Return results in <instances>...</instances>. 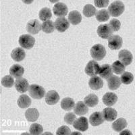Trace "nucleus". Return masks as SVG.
I'll return each instance as SVG.
<instances>
[{
	"instance_id": "4468645a",
	"label": "nucleus",
	"mask_w": 135,
	"mask_h": 135,
	"mask_svg": "<svg viewBox=\"0 0 135 135\" xmlns=\"http://www.w3.org/2000/svg\"><path fill=\"white\" fill-rule=\"evenodd\" d=\"M102 115L104 120L108 122H112L115 120L118 115V112L115 109L112 108H106L102 112Z\"/></svg>"
},
{
	"instance_id": "f257e3e1",
	"label": "nucleus",
	"mask_w": 135,
	"mask_h": 135,
	"mask_svg": "<svg viewBox=\"0 0 135 135\" xmlns=\"http://www.w3.org/2000/svg\"><path fill=\"white\" fill-rule=\"evenodd\" d=\"M125 6L121 1H115L108 8V12L112 16L118 17L120 16L124 12Z\"/></svg>"
},
{
	"instance_id": "e433bc0d",
	"label": "nucleus",
	"mask_w": 135,
	"mask_h": 135,
	"mask_svg": "<svg viewBox=\"0 0 135 135\" xmlns=\"http://www.w3.org/2000/svg\"><path fill=\"white\" fill-rule=\"evenodd\" d=\"M30 134L32 135H39L43 132V127L41 124L37 123H34L30 126Z\"/></svg>"
},
{
	"instance_id": "72a5a7b5",
	"label": "nucleus",
	"mask_w": 135,
	"mask_h": 135,
	"mask_svg": "<svg viewBox=\"0 0 135 135\" xmlns=\"http://www.w3.org/2000/svg\"><path fill=\"white\" fill-rule=\"evenodd\" d=\"M112 71L117 74H122L125 71V66L120 61H115L112 66Z\"/></svg>"
},
{
	"instance_id": "393cba45",
	"label": "nucleus",
	"mask_w": 135,
	"mask_h": 135,
	"mask_svg": "<svg viewBox=\"0 0 135 135\" xmlns=\"http://www.w3.org/2000/svg\"><path fill=\"white\" fill-rule=\"evenodd\" d=\"M38 116L39 113L36 108H29L25 112V117L28 122H35Z\"/></svg>"
},
{
	"instance_id": "a211bd4d",
	"label": "nucleus",
	"mask_w": 135,
	"mask_h": 135,
	"mask_svg": "<svg viewBox=\"0 0 135 135\" xmlns=\"http://www.w3.org/2000/svg\"><path fill=\"white\" fill-rule=\"evenodd\" d=\"M60 100V95L57 91H49L45 95V102L48 105H55Z\"/></svg>"
},
{
	"instance_id": "7c9ffc66",
	"label": "nucleus",
	"mask_w": 135,
	"mask_h": 135,
	"mask_svg": "<svg viewBox=\"0 0 135 135\" xmlns=\"http://www.w3.org/2000/svg\"><path fill=\"white\" fill-rule=\"evenodd\" d=\"M41 29L43 32L47 34L51 33L55 29V25L52 20H47L43 22V24H41Z\"/></svg>"
},
{
	"instance_id": "7ed1b4c3",
	"label": "nucleus",
	"mask_w": 135,
	"mask_h": 135,
	"mask_svg": "<svg viewBox=\"0 0 135 135\" xmlns=\"http://www.w3.org/2000/svg\"><path fill=\"white\" fill-rule=\"evenodd\" d=\"M28 93L32 98L35 99H41L45 95V91L44 88L38 84H31L28 88Z\"/></svg>"
},
{
	"instance_id": "c9c22d12",
	"label": "nucleus",
	"mask_w": 135,
	"mask_h": 135,
	"mask_svg": "<svg viewBox=\"0 0 135 135\" xmlns=\"http://www.w3.org/2000/svg\"><path fill=\"white\" fill-rule=\"evenodd\" d=\"M2 85L4 87L11 88L14 86V80L13 77L11 75H6L3 76L2 79Z\"/></svg>"
},
{
	"instance_id": "ddd939ff",
	"label": "nucleus",
	"mask_w": 135,
	"mask_h": 135,
	"mask_svg": "<svg viewBox=\"0 0 135 135\" xmlns=\"http://www.w3.org/2000/svg\"><path fill=\"white\" fill-rule=\"evenodd\" d=\"M14 85H15V88L17 91L20 93H26L28 90V88H29L28 82L26 79L24 78H18L16 80Z\"/></svg>"
},
{
	"instance_id": "4be33fe9",
	"label": "nucleus",
	"mask_w": 135,
	"mask_h": 135,
	"mask_svg": "<svg viewBox=\"0 0 135 135\" xmlns=\"http://www.w3.org/2000/svg\"><path fill=\"white\" fill-rule=\"evenodd\" d=\"M89 109L88 107L83 101H78L74 105V114L78 115H84L87 114Z\"/></svg>"
},
{
	"instance_id": "f03ea898",
	"label": "nucleus",
	"mask_w": 135,
	"mask_h": 135,
	"mask_svg": "<svg viewBox=\"0 0 135 135\" xmlns=\"http://www.w3.org/2000/svg\"><path fill=\"white\" fill-rule=\"evenodd\" d=\"M106 55V50L104 46L101 44L95 45L91 49V55L94 60L101 61Z\"/></svg>"
},
{
	"instance_id": "79ce46f5",
	"label": "nucleus",
	"mask_w": 135,
	"mask_h": 135,
	"mask_svg": "<svg viewBox=\"0 0 135 135\" xmlns=\"http://www.w3.org/2000/svg\"><path fill=\"white\" fill-rule=\"evenodd\" d=\"M120 135L122 134H132V133L131 132V131H128V130H125V131H122V132H120Z\"/></svg>"
},
{
	"instance_id": "423d86ee",
	"label": "nucleus",
	"mask_w": 135,
	"mask_h": 135,
	"mask_svg": "<svg viewBox=\"0 0 135 135\" xmlns=\"http://www.w3.org/2000/svg\"><path fill=\"white\" fill-rule=\"evenodd\" d=\"M118 59L124 66H126L131 64L133 60V56L131 51L126 49H122L118 54Z\"/></svg>"
},
{
	"instance_id": "6ab92c4d",
	"label": "nucleus",
	"mask_w": 135,
	"mask_h": 135,
	"mask_svg": "<svg viewBox=\"0 0 135 135\" xmlns=\"http://www.w3.org/2000/svg\"><path fill=\"white\" fill-rule=\"evenodd\" d=\"M25 72L24 68L20 64H14L9 69V74L15 78H20L22 76Z\"/></svg>"
},
{
	"instance_id": "f704fd0d",
	"label": "nucleus",
	"mask_w": 135,
	"mask_h": 135,
	"mask_svg": "<svg viewBox=\"0 0 135 135\" xmlns=\"http://www.w3.org/2000/svg\"><path fill=\"white\" fill-rule=\"evenodd\" d=\"M120 81L122 83L124 84H130L134 80V76L132 75V73L129 72H124L122 74Z\"/></svg>"
},
{
	"instance_id": "39448f33",
	"label": "nucleus",
	"mask_w": 135,
	"mask_h": 135,
	"mask_svg": "<svg viewBox=\"0 0 135 135\" xmlns=\"http://www.w3.org/2000/svg\"><path fill=\"white\" fill-rule=\"evenodd\" d=\"M100 68L101 66L97 61H95V60H91V61H89V63L86 64L84 71L87 75L90 76H94L99 74Z\"/></svg>"
},
{
	"instance_id": "6e6552de",
	"label": "nucleus",
	"mask_w": 135,
	"mask_h": 135,
	"mask_svg": "<svg viewBox=\"0 0 135 135\" xmlns=\"http://www.w3.org/2000/svg\"><path fill=\"white\" fill-rule=\"evenodd\" d=\"M122 38L119 35H112L108 38V47L112 50H118L122 46Z\"/></svg>"
},
{
	"instance_id": "a878e982",
	"label": "nucleus",
	"mask_w": 135,
	"mask_h": 135,
	"mask_svg": "<svg viewBox=\"0 0 135 135\" xmlns=\"http://www.w3.org/2000/svg\"><path fill=\"white\" fill-rule=\"evenodd\" d=\"M127 126V122L124 118H120L112 124V128L116 132H121Z\"/></svg>"
},
{
	"instance_id": "bb28decb",
	"label": "nucleus",
	"mask_w": 135,
	"mask_h": 135,
	"mask_svg": "<svg viewBox=\"0 0 135 135\" xmlns=\"http://www.w3.org/2000/svg\"><path fill=\"white\" fill-rule=\"evenodd\" d=\"M74 101L70 97L64 98L61 101V108L65 111H71L74 108Z\"/></svg>"
},
{
	"instance_id": "0eeeda50",
	"label": "nucleus",
	"mask_w": 135,
	"mask_h": 135,
	"mask_svg": "<svg viewBox=\"0 0 135 135\" xmlns=\"http://www.w3.org/2000/svg\"><path fill=\"white\" fill-rule=\"evenodd\" d=\"M97 32L99 37L105 39V38H109L111 36L113 35L114 31H112V28L109 26L108 24H105L98 26Z\"/></svg>"
},
{
	"instance_id": "2f4dec72",
	"label": "nucleus",
	"mask_w": 135,
	"mask_h": 135,
	"mask_svg": "<svg viewBox=\"0 0 135 135\" xmlns=\"http://www.w3.org/2000/svg\"><path fill=\"white\" fill-rule=\"evenodd\" d=\"M83 12L85 16L89 18V17H92L96 14L97 9L93 5L86 4V6H84V8H83Z\"/></svg>"
},
{
	"instance_id": "9d476101",
	"label": "nucleus",
	"mask_w": 135,
	"mask_h": 135,
	"mask_svg": "<svg viewBox=\"0 0 135 135\" xmlns=\"http://www.w3.org/2000/svg\"><path fill=\"white\" fill-rule=\"evenodd\" d=\"M68 8L65 3L58 2L53 8V12L55 16L58 17H64L67 15Z\"/></svg>"
},
{
	"instance_id": "2eb2a0df",
	"label": "nucleus",
	"mask_w": 135,
	"mask_h": 135,
	"mask_svg": "<svg viewBox=\"0 0 135 135\" xmlns=\"http://www.w3.org/2000/svg\"><path fill=\"white\" fill-rule=\"evenodd\" d=\"M104 119L102 114L99 112H96L93 113L89 118V122L93 126H98L103 124Z\"/></svg>"
},
{
	"instance_id": "473e14b6",
	"label": "nucleus",
	"mask_w": 135,
	"mask_h": 135,
	"mask_svg": "<svg viewBox=\"0 0 135 135\" xmlns=\"http://www.w3.org/2000/svg\"><path fill=\"white\" fill-rule=\"evenodd\" d=\"M51 12L50 9L48 8H43L39 12V14H38V16H39V18L41 19V20L43 22H45L47 20H49V19H50L51 18Z\"/></svg>"
},
{
	"instance_id": "aec40b11",
	"label": "nucleus",
	"mask_w": 135,
	"mask_h": 135,
	"mask_svg": "<svg viewBox=\"0 0 135 135\" xmlns=\"http://www.w3.org/2000/svg\"><path fill=\"white\" fill-rule=\"evenodd\" d=\"M11 57L16 61H22L26 57V53L22 48L17 47L12 50L11 53Z\"/></svg>"
},
{
	"instance_id": "b1692460",
	"label": "nucleus",
	"mask_w": 135,
	"mask_h": 135,
	"mask_svg": "<svg viewBox=\"0 0 135 135\" xmlns=\"http://www.w3.org/2000/svg\"><path fill=\"white\" fill-rule=\"evenodd\" d=\"M99 74L100 77L108 79L111 76L113 75V71H112V66L109 64H103L100 68V71Z\"/></svg>"
},
{
	"instance_id": "412c9836",
	"label": "nucleus",
	"mask_w": 135,
	"mask_h": 135,
	"mask_svg": "<svg viewBox=\"0 0 135 135\" xmlns=\"http://www.w3.org/2000/svg\"><path fill=\"white\" fill-rule=\"evenodd\" d=\"M107 80H108V87L109 89L113 90V91L118 89L121 85L120 78L115 75L111 76Z\"/></svg>"
},
{
	"instance_id": "c85d7f7f",
	"label": "nucleus",
	"mask_w": 135,
	"mask_h": 135,
	"mask_svg": "<svg viewBox=\"0 0 135 135\" xmlns=\"http://www.w3.org/2000/svg\"><path fill=\"white\" fill-rule=\"evenodd\" d=\"M84 102L89 108H93L98 104L99 98L95 94H90L84 98Z\"/></svg>"
},
{
	"instance_id": "20e7f679",
	"label": "nucleus",
	"mask_w": 135,
	"mask_h": 135,
	"mask_svg": "<svg viewBox=\"0 0 135 135\" xmlns=\"http://www.w3.org/2000/svg\"><path fill=\"white\" fill-rule=\"evenodd\" d=\"M18 42L22 48L25 49H31L33 47L35 43V39L32 36L25 34L20 36Z\"/></svg>"
},
{
	"instance_id": "cd10ccee",
	"label": "nucleus",
	"mask_w": 135,
	"mask_h": 135,
	"mask_svg": "<svg viewBox=\"0 0 135 135\" xmlns=\"http://www.w3.org/2000/svg\"><path fill=\"white\" fill-rule=\"evenodd\" d=\"M17 103L20 108L25 109V108H28L31 105V99L28 95H21L17 101Z\"/></svg>"
},
{
	"instance_id": "5701e85b",
	"label": "nucleus",
	"mask_w": 135,
	"mask_h": 135,
	"mask_svg": "<svg viewBox=\"0 0 135 135\" xmlns=\"http://www.w3.org/2000/svg\"><path fill=\"white\" fill-rule=\"evenodd\" d=\"M68 20L73 25H77L82 21V16L80 13L76 10L71 11L68 14Z\"/></svg>"
},
{
	"instance_id": "c756f323",
	"label": "nucleus",
	"mask_w": 135,
	"mask_h": 135,
	"mask_svg": "<svg viewBox=\"0 0 135 135\" xmlns=\"http://www.w3.org/2000/svg\"><path fill=\"white\" fill-rule=\"evenodd\" d=\"M95 17L97 21L105 22L109 19V14L108 10L105 9H102L97 11L95 14Z\"/></svg>"
},
{
	"instance_id": "f8f14e48",
	"label": "nucleus",
	"mask_w": 135,
	"mask_h": 135,
	"mask_svg": "<svg viewBox=\"0 0 135 135\" xmlns=\"http://www.w3.org/2000/svg\"><path fill=\"white\" fill-rule=\"evenodd\" d=\"M54 25H55V28L59 32H61L66 31L70 26L69 22L68 21L67 19L64 17H60V18L56 19L55 22H54Z\"/></svg>"
},
{
	"instance_id": "f3484780",
	"label": "nucleus",
	"mask_w": 135,
	"mask_h": 135,
	"mask_svg": "<svg viewBox=\"0 0 135 135\" xmlns=\"http://www.w3.org/2000/svg\"><path fill=\"white\" fill-rule=\"evenodd\" d=\"M89 85L91 89L97 91V90H99V89L103 87V80L100 77L94 76H92L90 78L89 82Z\"/></svg>"
},
{
	"instance_id": "1a4fd4ad",
	"label": "nucleus",
	"mask_w": 135,
	"mask_h": 135,
	"mask_svg": "<svg viewBox=\"0 0 135 135\" xmlns=\"http://www.w3.org/2000/svg\"><path fill=\"white\" fill-rule=\"evenodd\" d=\"M41 29V25L37 20H31L26 25V31L31 35L38 33Z\"/></svg>"
},
{
	"instance_id": "58836bf2",
	"label": "nucleus",
	"mask_w": 135,
	"mask_h": 135,
	"mask_svg": "<svg viewBox=\"0 0 135 135\" xmlns=\"http://www.w3.org/2000/svg\"><path fill=\"white\" fill-rule=\"evenodd\" d=\"M76 116L75 114L72 113V112H68L64 116V122L69 125L73 124L74 120H76Z\"/></svg>"
},
{
	"instance_id": "ea45409f",
	"label": "nucleus",
	"mask_w": 135,
	"mask_h": 135,
	"mask_svg": "<svg viewBox=\"0 0 135 135\" xmlns=\"http://www.w3.org/2000/svg\"><path fill=\"white\" fill-rule=\"evenodd\" d=\"M57 135H69L71 134V131L69 128L66 126H62L59 128L56 132Z\"/></svg>"
},
{
	"instance_id": "a19ab883",
	"label": "nucleus",
	"mask_w": 135,
	"mask_h": 135,
	"mask_svg": "<svg viewBox=\"0 0 135 135\" xmlns=\"http://www.w3.org/2000/svg\"><path fill=\"white\" fill-rule=\"evenodd\" d=\"M94 3L97 8H105L108 6L109 2L108 0H95Z\"/></svg>"
},
{
	"instance_id": "dca6fc26",
	"label": "nucleus",
	"mask_w": 135,
	"mask_h": 135,
	"mask_svg": "<svg viewBox=\"0 0 135 135\" xmlns=\"http://www.w3.org/2000/svg\"><path fill=\"white\" fill-rule=\"evenodd\" d=\"M102 101L105 105L112 106L118 101V96L114 93L108 92L103 95Z\"/></svg>"
},
{
	"instance_id": "9b49d317",
	"label": "nucleus",
	"mask_w": 135,
	"mask_h": 135,
	"mask_svg": "<svg viewBox=\"0 0 135 135\" xmlns=\"http://www.w3.org/2000/svg\"><path fill=\"white\" fill-rule=\"evenodd\" d=\"M73 126L75 129L80 131L81 132H84L89 128V122L88 119L85 117H80L74 120L73 123Z\"/></svg>"
},
{
	"instance_id": "4c0bfd02",
	"label": "nucleus",
	"mask_w": 135,
	"mask_h": 135,
	"mask_svg": "<svg viewBox=\"0 0 135 135\" xmlns=\"http://www.w3.org/2000/svg\"><path fill=\"white\" fill-rule=\"evenodd\" d=\"M108 25L112 28V31L114 32L118 31L120 29V27H121V22L118 19H112V20H110Z\"/></svg>"
}]
</instances>
